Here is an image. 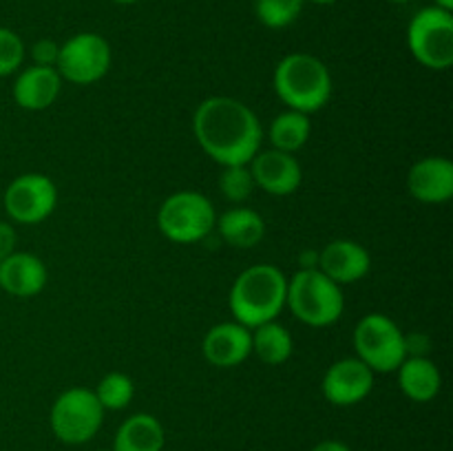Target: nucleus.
Wrapping results in <instances>:
<instances>
[{
  "label": "nucleus",
  "mask_w": 453,
  "mask_h": 451,
  "mask_svg": "<svg viewBox=\"0 0 453 451\" xmlns=\"http://www.w3.org/2000/svg\"><path fill=\"white\" fill-rule=\"evenodd\" d=\"M193 133L199 149L221 168L250 164L264 141V128L255 111L228 96L199 102L193 115Z\"/></svg>",
  "instance_id": "nucleus-1"
},
{
  "label": "nucleus",
  "mask_w": 453,
  "mask_h": 451,
  "mask_svg": "<svg viewBox=\"0 0 453 451\" xmlns=\"http://www.w3.org/2000/svg\"><path fill=\"white\" fill-rule=\"evenodd\" d=\"M288 277L273 264H257L243 270L230 287L228 305L234 321L248 330L277 321L286 308Z\"/></svg>",
  "instance_id": "nucleus-2"
},
{
  "label": "nucleus",
  "mask_w": 453,
  "mask_h": 451,
  "mask_svg": "<svg viewBox=\"0 0 453 451\" xmlns=\"http://www.w3.org/2000/svg\"><path fill=\"white\" fill-rule=\"evenodd\" d=\"M274 93L290 111L312 115L332 97V75L312 53H288L274 66Z\"/></svg>",
  "instance_id": "nucleus-3"
},
{
  "label": "nucleus",
  "mask_w": 453,
  "mask_h": 451,
  "mask_svg": "<svg viewBox=\"0 0 453 451\" xmlns=\"http://www.w3.org/2000/svg\"><path fill=\"white\" fill-rule=\"evenodd\" d=\"M286 308L310 327L334 325L345 310L343 287L327 279L319 268L299 270L288 279Z\"/></svg>",
  "instance_id": "nucleus-4"
},
{
  "label": "nucleus",
  "mask_w": 453,
  "mask_h": 451,
  "mask_svg": "<svg viewBox=\"0 0 453 451\" xmlns=\"http://www.w3.org/2000/svg\"><path fill=\"white\" fill-rule=\"evenodd\" d=\"M217 212L211 199L197 190L168 195L157 210V228L173 243H197L215 230Z\"/></svg>",
  "instance_id": "nucleus-5"
},
{
  "label": "nucleus",
  "mask_w": 453,
  "mask_h": 451,
  "mask_svg": "<svg viewBox=\"0 0 453 451\" xmlns=\"http://www.w3.org/2000/svg\"><path fill=\"white\" fill-rule=\"evenodd\" d=\"M354 349L374 374H392L405 354V332L388 314H365L354 327Z\"/></svg>",
  "instance_id": "nucleus-6"
},
{
  "label": "nucleus",
  "mask_w": 453,
  "mask_h": 451,
  "mask_svg": "<svg viewBox=\"0 0 453 451\" xmlns=\"http://www.w3.org/2000/svg\"><path fill=\"white\" fill-rule=\"evenodd\" d=\"M407 47L425 69H449L453 65V13L436 4L416 11L407 27Z\"/></svg>",
  "instance_id": "nucleus-7"
},
{
  "label": "nucleus",
  "mask_w": 453,
  "mask_h": 451,
  "mask_svg": "<svg viewBox=\"0 0 453 451\" xmlns=\"http://www.w3.org/2000/svg\"><path fill=\"white\" fill-rule=\"evenodd\" d=\"M104 423V407L96 392L87 387H71L56 398L51 407V429L58 440L66 445L88 442Z\"/></svg>",
  "instance_id": "nucleus-8"
},
{
  "label": "nucleus",
  "mask_w": 453,
  "mask_h": 451,
  "mask_svg": "<svg viewBox=\"0 0 453 451\" xmlns=\"http://www.w3.org/2000/svg\"><path fill=\"white\" fill-rule=\"evenodd\" d=\"M111 62H113V51L104 35L96 31H80L60 44L56 71L60 73L62 82L87 87L100 82L109 73Z\"/></svg>",
  "instance_id": "nucleus-9"
},
{
  "label": "nucleus",
  "mask_w": 453,
  "mask_h": 451,
  "mask_svg": "<svg viewBox=\"0 0 453 451\" xmlns=\"http://www.w3.org/2000/svg\"><path fill=\"white\" fill-rule=\"evenodd\" d=\"M3 206L13 224H42L56 210L58 188L42 172H22L4 188Z\"/></svg>",
  "instance_id": "nucleus-10"
},
{
  "label": "nucleus",
  "mask_w": 453,
  "mask_h": 451,
  "mask_svg": "<svg viewBox=\"0 0 453 451\" xmlns=\"http://www.w3.org/2000/svg\"><path fill=\"white\" fill-rule=\"evenodd\" d=\"M374 389V371L357 356L332 363L323 374L321 392L330 405L352 407L365 401Z\"/></svg>",
  "instance_id": "nucleus-11"
},
{
  "label": "nucleus",
  "mask_w": 453,
  "mask_h": 451,
  "mask_svg": "<svg viewBox=\"0 0 453 451\" xmlns=\"http://www.w3.org/2000/svg\"><path fill=\"white\" fill-rule=\"evenodd\" d=\"M255 186H259L264 193L274 195V197H288L299 190L303 181V171H301L299 159L292 153L268 149L259 150L248 164Z\"/></svg>",
  "instance_id": "nucleus-12"
},
{
  "label": "nucleus",
  "mask_w": 453,
  "mask_h": 451,
  "mask_svg": "<svg viewBox=\"0 0 453 451\" xmlns=\"http://www.w3.org/2000/svg\"><path fill=\"white\" fill-rule=\"evenodd\" d=\"M317 268L341 287L352 286L367 277L372 268V256L365 246L354 239H334L319 250Z\"/></svg>",
  "instance_id": "nucleus-13"
},
{
  "label": "nucleus",
  "mask_w": 453,
  "mask_h": 451,
  "mask_svg": "<svg viewBox=\"0 0 453 451\" xmlns=\"http://www.w3.org/2000/svg\"><path fill=\"white\" fill-rule=\"evenodd\" d=\"M202 354L219 370L242 365L252 354V332L237 321L217 323L203 336Z\"/></svg>",
  "instance_id": "nucleus-14"
},
{
  "label": "nucleus",
  "mask_w": 453,
  "mask_h": 451,
  "mask_svg": "<svg viewBox=\"0 0 453 451\" xmlns=\"http://www.w3.org/2000/svg\"><path fill=\"white\" fill-rule=\"evenodd\" d=\"M407 190L420 203H445L453 197V162L441 155L418 159L407 172Z\"/></svg>",
  "instance_id": "nucleus-15"
},
{
  "label": "nucleus",
  "mask_w": 453,
  "mask_h": 451,
  "mask_svg": "<svg viewBox=\"0 0 453 451\" xmlns=\"http://www.w3.org/2000/svg\"><path fill=\"white\" fill-rule=\"evenodd\" d=\"M49 272L44 261L34 252H12L0 261V287L16 299H31L44 290Z\"/></svg>",
  "instance_id": "nucleus-16"
},
{
  "label": "nucleus",
  "mask_w": 453,
  "mask_h": 451,
  "mask_svg": "<svg viewBox=\"0 0 453 451\" xmlns=\"http://www.w3.org/2000/svg\"><path fill=\"white\" fill-rule=\"evenodd\" d=\"M62 91V78L53 66H25L13 80L12 96L20 109L44 111L58 100Z\"/></svg>",
  "instance_id": "nucleus-17"
},
{
  "label": "nucleus",
  "mask_w": 453,
  "mask_h": 451,
  "mask_svg": "<svg viewBox=\"0 0 453 451\" xmlns=\"http://www.w3.org/2000/svg\"><path fill=\"white\" fill-rule=\"evenodd\" d=\"M398 387L410 401L429 402L442 387V376L436 363L427 356H407L398 365Z\"/></svg>",
  "instance_id": "nucleus-18"
},
{
  "label": "nucleus",
  "mask_w": 453,
  "mask_h": 451,
  "mask_svg": "<svg viewBox=\"0 0 453 451\" xmlns=\"http://www.w3.org/2000/svg\"><path fill=\"white\" fill-rule=\"evenodd\" d=\"M215 228L228 246L248 250V248H255L264 239L265 221L252 208L237 206L226 210L221 217H217Z\"/></svg>",
  "instance_id": "nucleus-19"
},
{
  "label": "nucleus",
  "mask_w": 453,
  "mask_h": 451,
  "mask_svg": "<svg viewBox=\"0 0 453 451\" xmlns=\"http://www.w3.org/2000/svg\"><path fill=\"white\" fill-rule=\"evenodd\" d=\"M164 440V427L155 416L133 414L119 424L113 451H162Z\"/></svg>",
  "instance_id": "nucleus-20"
},
{
  "label": "nucleus",
  "mask_w": 453,
  "mask_h": 451,
  "mask_svg": "<svg viewBox=\"0 0 453 451\" xmlns=\"http://www.w3.org/2000/svg\"><path fill=\"white\" fill-rule=\"evenodd\" d=\"M252 332V354L265 365H283L290 361L295 352V339L290 330L279 321H268L264 325L255 327Z\"/></svg>",
  "instance_id": "nucleus-21"
},
{
  "label": "nucleus",
  "mask_w": 453,
  "mask_h": 451,
  "mask_svg": "<svg viewBox=\"0 0 453 451\" xmlns=\"http://www.w3.org/2000/svg\"><path fill=\"white\" fill-rule=\"evenodd\" d=\"M312 135V119L310 115L299 113V111H283L270 122L268 140L270 146L283 153H292L303 149Z\"/></svg>",
  "instance_id": "nucleus-22"
},
{
  "label": "nucleus",
  "mask_w": 453,
  "mask_h": 451,
  "mask_svg": "<svg viewBox=\"0 0 453 451\" xmlns=\"http://www.w3.org/2000/svg\"><path fill=\"white\" fill-rule=\"evenodd\" d=\"M93 392H96L97 401L104 407V411H119L131 405L133 396H135V383L124 371H109Z\"/></svg>",
  "instance_id": "nucleus-23"
},
{
  "label": "nucleus",
  "mask_w": 453,
  "mask_h": 451,
  "mask_svg": "<svg viewBox=\"0 0 453 451\" xmlns=\"http://www.w3.org/2000/svg\"><path fill=\"white\" fill-rule=\"evenodd\" d=\"M305 0H255V13L268 29H286L303 11Z\"/></svg>",
  "instance_id": "nucleus-24"
},
{
  "label": "nucleus",
  "mask_w": 453,
  "mask_h": 451,
  "mask_svg": "<svg viewBox=\"0 0 453 451\" xmlns=\"http://www.w3.org/2000/svg\"><path fill=\"white\" fill-rule=\"evenodd\" d=\"M255 188L257 186L248 164L246 166H224V171L219 175V190L228 202L243 203Z\"/></svg>",
  "instance_id": "nucleus-25"
},
{
  "label": "nucleus",
  "mask_w": 453,
  "mask_h": 451,
  "mask_svg": "<svg viewBox=\"0 0 453 451\" xmlns=\"http://www.w3.org/2000/svg\"><path fill=\"white\" fill-rule=\"evenodd\" d=\"M27 47L20 35L9 27H0V78L18 73L25 62Z\"/></svg>",
  "instance_id": "nucleus-26"
},
{
  "label": "nucleus",
  "mask_w": 453,
  "mask_h": 451,
  "mask_svg": "<svg viewBox=\"0 0 453 451\" xmlns=\"http://www.w3.org/2000/svg\"><path fill=\"white\" fill-rule=\"evenodd\" d=\"M58 56H60V44L51 38H40L31 44V60L35 66H53L56 69Z\"/></svg>",
  "instance_id": "nucleus-27"
},
{
  "label": "nucleus",
  "mask_w": 453,
  "mask_h": 451,
  "mask_svg": "<svg viewBox=\"0 0 453 451\" xmlns=\"http://www.w3.org/2000/svg\"><path fill=\"white\" fill-rule=\"evenodd\" d=\"M18 234L12 221H0V261L7 259L12 252H16Z\"/></svg>",
  "instance_id": "nucleus-28"
},
{
  "label": "nucleus",
  "mask_w": 453,
  "mask_h": 451,
  "mask_svg": "<svg viewBox=\"0 0 453 451\" xmlns=\"http://www.w3.org/2000/svg\"><path fill=\"white\" fill-rule=\"evenodd\" d=\"M429 339L425 334H405V354L407 356H427Z\"/></svg>",
  "instance_id": "nucleus-29"
},
{
  "label": "nucleus",
  "mask_w": 453,
  "mask_h": 451,
  "mask_svg": "<svg viewBox=\"0 0 453 451\" xmlns=\"http://www.w3.org/2000/svg\"><path fill=\"white\" fill-rule=\"evenodd\" d=\"M312 451H352V449L341 440H323L319 442Z\"/></svg>",
  "instance_id": "nucleus-30"
},
{
  "label": "nucleus",
  "mask_w": 453,
  "mask_h": 451,
  "mask_svg": "<svg viewBox=\"0 0 453 451\" xmlns=\"http://www.w3.org/2000/svg\"><path fill=\"white\" fill-rule=\"evenodd\" d=\"M434 4L441 9H447V11H451L453 9V0H434Z\"/></svg>",
  "instance_id": "nucleus-31"
},
{
  "label": "nucleus",
  "mask_w": 453,
  "mask_h": 451,
  "mask_svg": "<svg viewBox=\"0 0 453 451\" xmlns=\"http://www.w3.org/2000/svg\"><path fill=\"white\" fill-rule=\"evenodd\" d=\"M305 3H308V0H305ZM310 3H314V4H334L336 0H310Z\"/></svg>",
  "instance_id": "nucleus-32"
},
{
  "label": "nucleus",
  "mask_w": 453,
  "mask_h": 451,
  "mask_svg": "<svg viewBox=\"0 0 453 451\" xmlns=\"http://www.w3.org/2000/svg\"><path fill=\"white\" fill-rule=\"evenodd\" d=\"M113 3H118V4H135L137 0H113Z\"/></svg>",
  "instance_id": "nucleus-33"
},
{
  "label": "nucleus",
  "mask_w": 453,
  "mask_h": 451,
  "mask_svg": "<svg viewBox=\"0 0 453 451\" xmlns=\"http://www.w3.org/2000/svg\"><path fill=\"white\" fill-rule=\"evenodd\" d=\"M388 3H394V4H407V3H411V0H388Z\"/></svg>",
  "instance_id": "nucleus-34"
},
{
  "label": "nucleus",
  "mask_w": 453,
  "mask_h": 451,
  "mask_svg": "<svg viewBox=\"0 0 453 451\" xmlns=\"http://www.w3.org/2000/svg\"><path fill=\"white\" fill-rule=\"evenodd\" d=\"M102 451H106V449H102Z\"/></svg>",
  "instance_id": "nucleus-35"
}]
</instances>
